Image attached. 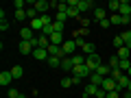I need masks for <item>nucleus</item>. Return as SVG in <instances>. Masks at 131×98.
<instances>
[{
	"instance_id": "obj_46",
	"label": "nucleus",
	"mask_w": 131,
	"mask_h": 98,
	"mask_svg": "<svg viewBox=\"0 0 131 98\" xmlns=\"http://www.w3.org/2000/svg\"><path fill=\"white\" fill-rule=\"evenodd\" d=\"M129 20H131V15H129Z\"/></svg>"
},
{
	"instance_id": "obj_23",
	"label": "nucleus",
	"mask_w": 131,
	"mask_h": 98,
	"mask_svg": "<svg viewBox=\"0 0 131 98\" xmlns=\"http://www.w3.org/2000/svg\"><path fill=\"white\" fill-rule=\"evenodd\" d=\"M26 18H28V22L37 20V18H39V15H37V9H35V7H28V9H26Z\"/></svg>"
},
{
	"instance_id": "obj_6",
	"label": "nucleus",
	"mask_w": 131,
	"mask_h": 98,
	"mask_svg": "<svg viewBox=\"0 0 131 98\" xmlns=\"http://www.w3.org/2000/svg\"><path fill=\"white\" fill-rule=\"evenodd\" d=\"M120 18H129L131 15V2L129 0H120V11H118Z\"/></svg>"
},
{
	"instance_id": "obj_30",
	"label": "nucleus",
	"mask_w": 131,
	"mask_h": 98,
	"mask_svg": "<svg viewBox=\"0 0 131 98\" xmlns=\"http://www.w3.org/2000/svg\"><path fill=\"white\" fill-rule=\"evenodd\" d=\"M109 11H112V13H118V11H120V0H112V2H109Z\"/></svg>"
},
{
	"instance_id": "obj_28",
	"label": "nucleus",
	"mask_w": 131,
	"mask_h": 98,
	"mask_svg": "<svg viewBox=\"0 0 131 98\" xmlns=\"http://www.w3.org/2000/svg\"><path fill=\"white\" fill-rule=\"evenodd\" d=\"M7 98H24V94H22V92H18V89H13V87H11L9 92H7Z\"/></svg>"
},
{
	"instance_id": "obj_37",
	"label": "nucleus",
	"mask_w": 131,
	"mask_h": 98,
	"mask_svg": "<svg viewBox=\"0 0 131 98\" xmlns=\"http://www.w3.org/2000/svg\"><path fill=\"white\" fill-rule=\"evenodd\" d=\"M114 46H116V48H122V46H125V42H122V37H120V35H118V37H114Z\"/></svg>"
},
{
	"instance_id": "obj_39",
	"label": "nucleus",
	"mask_w": 131,
	"mask_h": 98,
	"mask_svg": "<svg viewBox=\"0 0 131 98\" xmlns=\"http://www.w3.org/2000/svg\"><path fill=\"white\" fill-rule=\"evenodd\" d=\"M98 24H101V28H109V26H112V22H109V18H105L103 22H98Z\"/></svg>"
},
{
	"instance_id": "obj_44",
	"label": "nucleus",
	"mask_w": 131,
	"mask_h": 98,
	"mask_svg": "<svg viewBox=\"0 0 131 98\" xmlns=\"http://www.w3.org/2000/svg\"><path fill=\"white\" fill-rule=\"evenodd\" d=\"M83 98H90V96H83Z\"/></svg>"
},
{
	"instance_id": "obj_22",
	"label": "nucleus",
	"mask_w": 131,
	"mask_h": 98,
	"mask_svg": "<svg viewBox=\"0 0 131 98\" xmlns=\"http://www.w3.org/2000/svg\"><path fill=\"white\" fill-rule=\"evenodd\" d=\"M11 74H13V79H22V76H24L22 65H13V68H11Z\"/></svg>"
},
{
	"instance_id": "obj_41",
	"label": "nucleus",
	"mask_w": 131,
	"mask_h": 98,
	"mask_svg": "<svg viewBox=\"0 0 131 98\" xmlns=\"http://www.w3.org/2000/svg\"><path fill=\"white\" fill-rule=\"evenodd\" d=\"M107 98H120V94L114 89V92H107Z\"/></svg>"
},
{
	"instance_id": "obj_31",
	"label": "nucleus",
	"mask_w": 131,
	"mask_h": 98,
	"mask_svg": "<svg viewBox=\"0 0 131 98\" xmlns=\"http://www.w3.org/2000/svg\"><path fill=\"white\" fill-rule=\"evenodd\" d=\"M118 65H120V59H118L116 55H114V57H109V68H112V70H116Z\"/></svg>"
},
{
	"instance_id": "obj_17",
	"label": "nucleus",
	"mask_w": 131,
	"mask_h": 98,
	"mask_svg": "<svg viewBox=\"0 0 131 98\" xmlns=\"http://www.w3.org/2000/svg\"><path fill=\"white\" fill-rule=\"evenodd\" d=\"M61 70H74V61H72V57L61 59Z\"/></svg>"
},
{
	"instance_id": "obj_34",
	"label": "nucleus",
	"mask_w": 131,
	"mask_h": 98,
	"mask_svg": "<svg viewBox=\"0 0 131 98\" xmlns=\"http://www.w3.org/2000/svg\"><path fill=\"white\" fill-rule=\"evenodd\" d=\"M109 22H112V24H122V18L118 13H112V15H109Z\"/></svg>"
},
{
	"instance_id": "obj_27",
	"label": "nucleus",
	"mask_w": 131,
	"mask_h": 98,
	"mask_svg": "<svg viewBox=\"0 0 131 98\" xmlns=\"http://www.w3.org/2000/svg\"><path fill=\"white\" fill-rule=\"evenodd\" d=\"M120 37H122V42H125V46H127V48H131V31H125Z\"/></svg>"
},
{
	"instance_id": "obj_10",
	"label": "nucleus",
	"mask_w": 131,
	"mask_h": 98,
	"mask_svg": "<svg viewBox=\"0 0 131 98\" xmlns=\"http://www.w3.org/2000/svg\"><path fill=\"white\" fill-rule=\"evenodd\" d=\"M98 89H101V87H98V85H92V83H90V85H85V89H83V96H90V98H96Z\"/></svg>"
},
{
	"instance_id": "obj_21",
	"label": "nucleus",
	"mask_w": 131,
	"mask_h": 98,
	"mask_svg": "<svg viewBox=\"0 0 131 98\" xmlns=\"http://www.w3.org/2000/svg\"><path fill=\"white\" fill-rule=\"evenodd\" d=\"M83 52H85V57H90V55H94L96 52V46H94V42H88L83 46Z\"/></svg>"
},
{
	"instance_id": "obj_36",
	"label": "nucleus",
	"mask_w": 131,
	"mask_h": 98,
	"mask_svg": "<svg viewBox=\"0 0 131 98\" xmlns=\"http://www.w3.org/2000/svg\"><path fill=\"white\" fill-rule=\"evenodd\" d=\"M52 26H55V33H63V26H66V24H63V22H57V20H55V22H52Z\"/></svg>"
},
{
	"instance_id": "obj_9",
	"label": "nucleus",
	"mask_w": 131,
	"mask_h": 98,
	"mask_svg": "<svg viewBox=\"0 0 131 98\" xmlns=\"http://www.w3.org/2000/svg\"><path fill=\"white\" fill-rule=\"evenodd\" d=\"M48 50L46 48H35V50H33V59H39V61H48Z\"/></svg>"
},
{
	"instance_id": "obj_5",
	"label": "nucleus",
	"mask_w": 131,
	"mask_h": 98,
	"mask_svg": "<svg viewBox=\"0 0 131 98\" xmlns=\"http://www.w3.org/2000/svg\"><path fill=\"white\" fill-rule=\"evenodd\" d=\"M92 72H90L88 65H74V70H72V76H79V79H83V76H90Z\"/></svg>"
},
{
	"instance_id": "obj_25",
	"label": "nucleus",
	"mask_w": 131,
	"mask_h": 98,
	"mask_svg": "<svg viewBox=\"0 0 131 98\" xmlns=\"http://www.w3.org/2000/svg\"><path fill=\"white\" fill-rule=\"evenodd\" d=\"M50 68H61V59L59 57H48V61H46Z\"/></svg>"
},
{
	"instance_id": "obj_19",
	"label": "nucleus",
	"mask_w": 131,
	"mask_h": 98,
	"mask_svg": "<svg viewBox=\"0 0 131 98\" xmlns=\"http://www.w3.org/2000/svg\"><path fill=\"white\" fill-rule=\"evenodd\" d=\"M96 72H98L101 76H103V79H107V76H109V72H112V68H109V65H105V63H101Z\"/></svg>"
},
{
	"instance_id": "obj_3",
	"label": "nucleus",
	"mask_w": 131,
	"mask_h": 98,
	"mask_svg": "<svg viewBox=\"0 0 131 98\" xmlns=\"http://www.w3.org/2000/svg\"><path fill=\"white\" fill-rule=\"evenodd\" d=\"M46 50H48V55H50V57H59V59H66V52H63V48H61V46H55V44H50Z\"/></svg>"
},
{
	"instance_id": "obj_4",
	"label": "nucleus",
	"mask_w": 131,
	"mask_h": 98,
	"mask_svg": "<svg viewBox=\"0 0 131 98\" xmlns=\"http://www.w3.org/2000/svg\"><path fill=\"white\" fill-rule=\"evenodd\" d=\"M33 7L37 9L39 15H46L48 9H50V2H46V0H37V2H33Z\"/></svg>"
},
{
	"instance_id": "obj_35",
	"label": "nucleus",
	"mask_w": 131,
	"mask_h": 98,
	"mask_svg": "<svg viewBox=\"0 0 131 98\" xmlns=\"http://www.w3.org/2000/svg\"><path fill=\"white\" fill-rule=\"evenodd\" d=\"M70 85H74L72 83V76H63L61 79V87H70Z\"/></svg>"
},
{
	"instance_id": "obj_18",
	"label": "nucleus",
	"mask_w": 131,
	"mask_h": 98,
	"mask_svg": "<svg viewBox=\"0 0 131 98\" xmlns=\"http://www.w3.org/2000/svg\"><path fill=\"white\" fill-rule=\"evenodd\" d=\"M28 26H31L35 33H42V31H44V24H42V20H39V18L33 20V22H28Z\"/></svg>"
},
{
	"instance_id": "obj_7",
	"label": "nucleus",
	"mask_w": 131,
	"mask_h": 98,
	"mask_svg": "<svg viewBox=\"0 0 131 98\" xmlns=\"http://www.w3.org/2000/svg\"><path fill=\"white\" fill-rule=\"evenodd\" d=\"M63 52H66V57H74V50H77V42L72 39V42H63Z\"/></svg>"
},
{
	"instance_id": "obj_2",
	"label": "nucleus",
	"mask_w": 131,
	"mask_h": 98,
	"mask_svg": "<svg viewBox=\"0 0 131 98\" xmlns=\"http://www.w3.org/2000/svg\"><path fill=\"white\" fill-rule=\"evenodd\" d=\"M20 37H22V42H31V39H35V31L31 26H22L20 28Z\"/></svg>"
},
{
	"instance_id": "obj_26",
	"label": "nucleus",
	"mask_w": 131,
	"mask_h": 98,
	"mask_svg": "<svg viewBox=\"0 0 131 98\" xmlns=\"http://www.w3.org/2000/svg\"><path fill=\"white\" fill-rule=\"evenodd\" d=\"M81 15V11H79V7H68V18H79Z\"/></svg>"
},
{
	"instance_id": "obj_11",
	"label": "nucleus",
	"mask_w": 131,
	"mask_h": 98,
	"mask_svg": "<svg viewBox=\"0 0 131 98\" xmlns=\"http://www.w3.org/2000/svg\"><path fill=\"white\" fill-rule=\"evenodd\" d=\"M92 13H94V20H96V22H103V20L107 18V9H103V7H96Z\"/></svg>"
},
{
	"instance_id": "obj_38",
	"label": "nucleus",
	"mask_w": 131,
	"mask_h": 98,
	"mask_svg": "<svg viewBox=\"0 0 131 98\" xmlns=\"http://www.w3.org/2000/svg\"><path fill=\"white\" fill-rule=\"evenodd\" d=\"M13 7H15V11H22V7H24V0H15V2H13Z\"/></svg>"
},
{
	"instance_id": "obj_43",
	"label": "nucleus",
	"mask_w": 131,
	"mask_h": 98,
	"mask_svg": "<svg viewBox=\"0 0 131 98\" xmlns=\"http://www.w3.org/2000/svg\"><path fill=\"white\" fill-rule=\"evenodd\" d=\"M127 76H129V79H131V68H129V72H127Z\"/></svg>"
},
{
	"instance_id": "obj_29",
	"label": "nucleus",
	"mask_w": 131,
	"mask_h": 98,
	"mask_svg": "<svg viewBox=\"0 0 131 98\" xmlns=\"http://www.w3.org/2000/svg\"><path fill=\"white\" fill-rule=\"evenodd\" d=\"M85 59H88L85 55H74V57H72V61H74V65H85Z\"/></svg>"
},
{
	"instance_id": "obj_14",
	"label": "nucleus",
	"mask_w": 131,
	"mask_h": 98,
	"mask_svg": "<svg viewBox=\"0 0 131 98\" xmlns=\"http://www.w3.org/2000/svg\"><path fill=\"white\" fill-rule=\"evenodd\" d=\"M33 50L35 48L31 46V42H20V52L22 55H33Z\"/></svg>"
},
{
	"instance_id": "obj_32",
	"label": "nucleus",
	"mask_w": 131,
	"mask_h": 98,
	"mask_svg": "<svg viewBox=\"0 0 131 98\" xmlns=\"http://www.w3.org/2000/svg\"><path fill=\"white\" fill-rule=\"evenodd\" d=\"M15 20H18V22H24V20H28V18H26V9L15 11Z\"/></svg>"
},
{
	"instance_id": "obj_40",
	"label": "nucleus",
	"mask_w": 131,
	"mask_h": 98,
	"mask_svg": "<svg viewBox=\"0 0 131 98\" xmlns=\"http://www.w3.org/2000/svg\"><path fill=\"white\" fill-rule=\"evenodd\" d=\"M7 28H9V22L7 20H0V31H7Z\"/></svg>"
},
{
	"instance_id": "obj_45",
	"label": "nucleus",
	"mask_w": 131,
	"mask_h": 98,
	"mask_svg": "<svg viewBox=\"0 0 131 98\" xmlns=\"http://www.w3.org/2000/svg\"><path fill=\"white\" fill-rule=\"evenodd\" d=\"M39 98H44V96H39Z\"/></svg>"
},
{
	"instance_id": "obj_12",
	"label": "nucleus",
	"mask_w": 131,
	"mask_h": 98,
	"mask_svg": "<svg viewBox=\"0 0 131 98\" xmlns=\"http://www.w3.org/2000/svg\"><path fill=\"white\" fill-rule=\"evenodd\" d=\"M11 81H13V74H11V70H9V72H2V74H0V85H2V87L11 85Z\"/></svg>"
},
{
	"instance_id": "obj_20",
	"label": "nucleus",
	"mask_w": 131,
	"mask_h": 98,
	"mask_svg": "<svg viewBox=\"0 0 131 98\" xmlns=\"http://www.w3.org/2000/svg\"><path fill=\"white\" fill-rule=\"evenodd\" d=\"M129 52H131V48H127V46H122V48H118V52H116V57H118V59H129Z\"/></svg>"
},
{
	"instance_id": "obj_24",
	"label": "nucleus",
	"mask_w": 131,
	"mask_h": 98,
	"mask_svg": "<svg viewBox=\"0 0 131 98\" xmlns=\"http://www.w3.org/2000/svg\"><path fill=\"white\" fill-rule=\"evenodd\" d=\"M122 76H125V72H122V70H118V68H116V70H112V72H109V79H114L116 83H118V81L122 79Z\"/></svg>"
},
{
	"instance_id": "obj_16",
	"label": "nucleus",
	"mask_w": 131,
	"mask_h": 98,
	"mask_svg": "<svg viewBox=\"0 0 131 98\" xmlns=\"http://www.w3.org/2000/svg\"><path fill=\"white\" fill-rule=\"evenodd\" d=\"M103 76H101V74H98V72H92V74H90V83H92V85H98V87H101V85H103Z\"/></svg>"
},
{
	"instance_id": "obj_42",
	"label": "nucleus",
	"mask_w": 131,
	"mask_h": 98,
	"mask_svg": "<svg viewBox=\"0 0 131 98\" xmlns=\"http://www.w3.org/2000/svg\"><path fill=\"white\" fill-rule=\"evenodd\" d=\"M122 96H125V98H131V92H125Z\"/></svg>"
},
{
	"instance_id": "obj_13",
	"label": "nucleus",
	"mask_w": 131,
	"mask_h": 98,
	"mask_svg": "<svg viewBox=\"0 0 131 98\" xmlns=\"http://www.w3.org/2000/svg\"><path fill=\"white\" fill-rule=\"evenodd\" d=\"M116 81H114V79H109V76H107V79H105L103 81V85H101V87H103L105 89V92H114V89H116Z\"/></svg>"
},
{
	"instance_id": "obj_33",
	"label": "nucleus",
	"mask_w": 131,
	"mask_h": 98,
	"mask_svg": "<svg viewBox=\"0 0 131 98\" xmlns=\"http://www.w3.org/2000/svg\"><path fill=\"white\" fill-rule=\"evenodd\" d=\"M55 20H57V22H68V13H61V11H57V15H55Z\"/></svg>"
},
{
	"instance_id": "obj_8",
	"label": "nucleus",
	"mask_w": 131,
	"mask_h": 98,
	"mask_svg": "<svg viewBox=\"0 0 131 98\" xmlns=\"http://www.w3.org/2000/svg\"><path fill=\"white\" fill-rule=\"evenodd\" d=\"M96 9V5H94L92 0H79V11L81 13H85V11H94Z\"/></svg>"
},
{
	"instance_id": "obj_1",
	"label": "nucleus",
	"mask_w": 131,
	"mask_h": 98,
	"mask_svg": "<svg viewBox=\"0 0 131 98\" xmlns=\"http://www.w3.org/2000/svg\"><path fill=\"white\" fill-rule=\"evenodd\" d=\"M101 63H103V61H101V57H98L96 52H94V55H90L88 59H85V65L90 68V72H96V70H98V65H101Z\"/></svg>"
},
{
	"instance_id": "obj_15",
	"label": "nucleus",
	"mask_w": 131,
	"mask_h": 98,
	"mask_svg": "<svg viewBox=\"0 0 131 98\" xmlns=\"http://www.w3.org/2000/svg\"><path fill=\"white\" fill-rule=\"evenodd\" d=\"M50 44H55V46H63V33H52V35H50Z\"/></svg>"
}]
</instances>
